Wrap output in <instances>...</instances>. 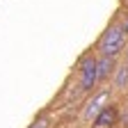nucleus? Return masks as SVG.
<instances>
[{
  "mask_svg": "<svg viewBox=\"0 0 128 128\" xmlns=\"http://www.w3.org/2000/svg\"><path fill=\"white\" fill-rule=\"evenodd\" d=\"M108 96H110V92L108 89H103V92H98L94 96V98L89 101V105L85 108V119H94L96 114H98V112L105 108V101H108Z\"/></svg>",
  "mask_w": 128,
  "mask_h": 128,
  "instance_id": "7ed1b4c3",
  "label": "nucleus"
},
{
  "mask_svg": "<svg viewBox=\"0 0 128 128\" xmlns=\"http://www.w3.org/2000/svg\"><path fill=\"white\" fill-rule=\"evenodd\" d=\"M30 128H50V119H39V121H34Z\"/></svg>",
  "mask_w": 128,
  "mask_h": 128,
  "instance_id": "6e6552de",
  "label": "nucleus"
},
{
  "mask_svg": "<svg viewBox=\"0 0 128 128\" xmlns=\"http://www.w3.org/2000/svg\"><path fill=\"white\" fill-rule=\"evenodd\" d=\"M114 85H117L119 89H124V87L128 85V64H126V66H119V69H117V78H114Z\"/></svg>",
  "mask_w": 128,
  "mask_h": 128,
  "instance_id": "423d86ee",
  "label": "nucleus"
},
{
  "mask_svg": "<svg viewBox=\"0 0 128 128\" xmlns=\"http://www.w3.org/2000/svg\"><path fill=\"white\" fill-rule=\"evenodd\" d=\"M126 55H128V50H126Z\"/></svg>",
  "mask_w": 128,
  "mask_h": 128,
  "instance_id": "9d476101",
  "label": "nucleus"
},
{
  "mask_svg": "<svg viewBox=\"0 0 128 128\" xmlns=\"http://www.w3.org/2000/svg\"><path fill=\"white\" fill-rule=\"evenodd\" d=\"M96 80H98V73H96V60L94 57H85L82 64H80V89L89 92Z\"/></svg>",
  "mask_w": 128,
  "mask_h": 128,
  "instance_id": "f03ea898",
  "label": "nucleus"
},
{
  "mask_svg": "<svg viewBox=\"0 0 128 128\" xmlns=\"http://www.w3.org/2000/svg\"><path fill=\"white\" fill-rule=\"evenodd\" d=\"M112 60L114 57H110V55H103L98 62H96V73H98V78H105L112 69Z\"/></svg>",
  "mask_w": 128,
  "mask_h": 128,
  "instance_id": "39448f33",
  "label": "nucleus"
},
{
  "mask_svg": "<svg viewBox=\"0 0 128 128\" xmlns=\"http://www.w3.org/2000/svg\"><path fill=\"white\" fill-rule=\"evenodd\" d=\"M124 39H126L124 28H110L105 34H103V39H101V53H103V55H110V57H114L117 53H121Z\"/></svg>",
  "mask_w": 128,
  "mask_h": 128,
  "instance_id": "f257e3e1",
  "label": "nucleus"
},
{
  "mask_svg": "<svg viewBox=\"0 0 128 128\" xmlns=\"http://www.w3.org/2000/svg\"><path fill=\"white\" fill-rule=\"evenodd\" d=\"M119 124L128 128V105H126V108H124V110L119 112Z\"/></svg>",
  "mask_w": 128,
  "mask_h": 128,
  "instance_id": "0eeeda50",
  "label": "nucleus"
},
{
  "mask_svg": "<svg viewBox=\"0 0 128 128\" xmlns=\"http://www.w3.org/2000/svg\"><path fill=\"white\" fill-rule=\"evenodd\" d=\"M124 32H128V21H126V23H124Z\"/></svg>",
  "mask_w": 128,
  "mask_h": 128,
  "instance_id": "1a4fd4ad",
  "label": "nucleus"
},
{
  "mask_svg": "<svg viewBox=\"0 0 128 128\" xmlns=\"http://www.w3.org/2000/svg\"><path fill=\"white\" fill-rule=\"evenodd\" d=\"M114 121H117V110L112 108V105H105L98 114L94 117V126L96 128H110Z\"/></svg>",
  "mask_w": 128,
  "mask_h": 128,
  "instance_id": "20e7f679",
  "label": "nucleus"
}]
</instances>
